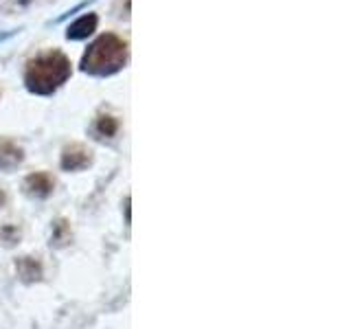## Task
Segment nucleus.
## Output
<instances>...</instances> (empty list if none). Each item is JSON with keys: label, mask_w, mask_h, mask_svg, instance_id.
I'll use <instances>...</instances> for the list:
<instances>
[{"label": "nucleus", "mask_w": 351, "mask_h": 329, "mask_svg": "<svg viewBox=\"0 0 351 329\" xmlns=\"http://www.w3.org/2000/svg\"><path fill=\"white\" fill-rule=\"evenodd\" d=\"M71 73V60L62 51L51 49L27 62L25 84L33 95H53L69 82Z\"/></svg>", "instance_id": "obj_1"}, {"label": "nucleus", "mask_w": 351, "mask_h": 329, "mask_svg": "<svg viewBox=\"0 0 351 329\" xmlns=\"http://www.w3.org/2000/svg\"><path fill=\"white\" fill-rule=\"evenodd\" d=\"M128 42L114 33L99 36L82 58V71L95 77H108L119 73L128 64Z\"/></svg>", "instance_id": "obj_2"}, {"label": "nucleus", "mask_w": 351, "mask_h": 329, "mask_svg": "<svg viewBox=\"0 0 351 329\" xmlns=\"http://www.w3.org/2000/svg\"><path fill=\"white\" fill-rule=\"evenodd\" d=\"M93 162V151L82 143H71L62 151V167L66 171H80Z\"/></svg>", "instance_id": "obj_3"}, {"label": "nucleus", "mask_w": 351, "mask_h": 329, "mask_svg": "<svg viewBox=\"0 0 351 329\" xmlns=\"http://www.w3.org/2000/svg\"><path fill=\"white\" fill-rule=\"evenodd\" d=\"M25 158V151L11 138H0V169H16Z\"/></svg>", "instance_id": "obj_4"}, {"label": "nucleus", "mask_w": 351, "mask_h": 329, "mask_svg": "<svg viewBox=\"0 0 351 329\" xmlns=\"http://www.w3.org/2000/svg\"><path fill=\"white\" fill-rule=\"evenodd\" d=\"M55 186V180L51 178V175L47 171H36L27 175L25 180V189L29 195H36V197H47Z\"/></svg>", "instance_id": "obj_5"}, {"label": "nucleus", "mask_w": 351, "mask_h": 329, "mask_svg": "<svg viewBox=\"0 0 351 329\" xmlns=\"http://www.w3.org/2000/svg\"><path fill=\"white\" fill-rule=\"evenodd\" d=\"M97 22H99V18L95 14L82 16L80 20H75L73 25L69 27V33H66V38H69V40H84V38H88L97 29Z\"/></svg>", "instance_id": "obj_6"}, {"label": "nucleus", "mask_w": 351, "mask_h": 329, "mask_svg": "<svg viewBox=\"0 0 351 329\" xmlns=\"http://www.w3.org/2000/svg\"><path fill=\"white\" fill-rule=\"evenodd\" d=\"M95 132L99 138H114L119 132V119L112 114H101L95 123Z\"/></svg>", "instance_id": "obj_7"}, {"label": "nucleus", "mask_w": 351, "mask_h": 329, "mask_svg": "<svg viewBox=\"0 0 351 329\" xmlns=\"http://www.w3.org/2000/svg\"><path fill=\"white\" fill-rule=\"evenodd\" d=\"M18 272L25 281H33L42 277V266H40V261H36L33 257H22L18 261Z\"/></svg>", "instance_id": "obj_8"}, {"label": "nucleus", "mask_w": 351, "mask_h": 329, "mask_svg": "<svg viewBox=\"0 0 351 329\" xmlns=\"http://www.w3.org/2000/svg\"><path fill=\"white\" fill-rule=\"evenodd\" d=\"M53 241H55V246H64V244H69V241H71V230H69V224H66L64 219H60V222L55 224ZM53 241H51V244H53Z\"/></svg>", "instance_id": "obj_9"}, {"label": "nucleus", "mask_w": 351, "mask_h": 329, "mask_svg": "<svg viewBox=\"0 0 351 329\" xmlns=\"http://www.w3.org/2000/svg\"><path fill=\"white\" fill-rule=\"evenodd\" d=\"M0 204H5V191L0 189Z\"/></svg>", "instance_id": "obj_10"}]
</instances>
